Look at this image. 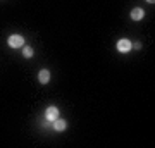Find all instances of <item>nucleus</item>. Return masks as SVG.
Wrapping results in <instances>:
<instances>
[{
	"mask_svg": "<svg viewBox=\"0 0 155 148\" xmlns=\"http://www.w3.org/2000/svg\"><path fill=\"white\" fill-rule=\"evenodd\" d=\"M7 43H9L11 48H19V47L24 45V38H22L21 35H11L9 40H7Z\"/></svg>",
	"mask_w": 155,
	"mask_h": 148,
	"instance_id": "obj_1",
	"label": "nucleus"
},
{
	"mask_svg": "<svg viewBox=\"0 0 155 148\" xmlns=\"http://www.w3.org/2000/svg\"><path fill=\"white\" fill-rule=\"evenodd\" d=\"M131 48H133V43H131L127 38H121L119 41H117V50H119L121 54H127Z\"/></svg>",
	"mask_w": 155,
	"mask_h": 148,
	"instance_id": "obj_2",
	"label": "nucleus"
},
{
	"mask_svg": "<svg viewBox=\"0 0 155 148\" xmlns=\"http://www.w3.org/2000/svg\"><path fill=\"white\" fill-rule=\"evenodd\" d=\"M57 117H59V109H57V107L52 105V107H48V109L45 110V119H47V121L54 122Z\"/></svg>",
	"mask_w": 155,
	"mask_h": 148,
	"instance_id": "obj_3",
	"label": "nucleus"
},
{
	"mask_svg": "<svg viewBox=\"0 0 155 148\" xmlns=\"http://www.w3.org/2000/svg\"><path fill=\"white\" fill-rule=\"evenodd\" d=\"M38 81L41 83V84H47V83L50 81V71L48 69H41V71L38 72Z\"/></svg>",
	"mask_w": 155,
	"mask_h": 148,
	"instance_id": "obj_4",
	"label": "nucleus"
},
{
	"mask_svg": "<svg viewBox=\"0 0 155 148\" xmlns=\"http://www.w3.org/2000/svg\"><path fill=\"white\" fill-rule=\"evenodd\" d=\"M143 16H145V12H143V9H140V7H136V9L131 11V19H133V21H140V19H143Z\"/></svg>",
	"mask_w": 155,
	"mask_h": 148,
	"instance_id": "obj_5",
	"label": "nucleus"
},
{
	"mask_svg": "<svg viewBox=\"0 0 155 148\" xmlns=\"http://www.w3.org/2000/svg\"><path fill=\"white\" fill-rule=\"evenodd\" d=\"M66 126H67V122L64 121V119H59V117H57L55 121H54V127H55V131H64Z\"/></svg>",
	"mask_w": 155,
	"mask_h": 148,
	"instance_id": "obj_6",
	"label": "nucleus"
},
{
	"mask_svg": "<svg viewBox=\"0 0 155 148\" xmlns=\"http://www.w3.org/2000/svg\"><path fill=\"white\" fill-rule=\"evenodd\" d=\"M22 55H24L26 59L33 57V48H31V47H24V50H22Z\"/></svg>",
	"mask_w": 155,
	"mask_h": 148,
	"instance_id": "obj_7",
	"label": "nucleus"
},
{
	"mask_svg": "<svg viewBox=\"0 0 155 148\" xmlns=\"http://www.w3.org/2000/svg\"><path fill=\"white\" fill-rule=\"evenodd\" d=\"M147 2H150V4H153V2H155V0H147Z\"/></svg>",
	"mask_w": 155,
	"mask_h": 148,
	"instance_id": "obj_8",
	"label": "nucleus"
}]
</instances>
